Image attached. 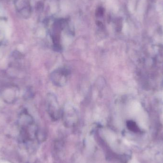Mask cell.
Wrapping results in <instances>:
<instances>
[{"label": "cell", "instance_id": "cell-1", "mask_svg": "<svg viewBox=\"0 0 163 163\" xmlns=\"http://www.w3.org/2000/svg\"><path fill=\"white\" fill-rule=\"evenodd\" d=\"M46 106L49 117L52 120L57 121L61 117L62 109L56 95L52 93L48 94Z\"/></svg>", "mask_w": 163, "mask_h": 163}, {"label": "cell", "instance_id": "cell-2", "mask_svg": "<svg viewBox=\"0 0 163 163\" xmlns=\"http://www.w3.org/2000/svg\"><path fill=\"white\" fill-rule=\"evenodd\" d=\"M61 118L66 127H73L79 119L78 111L72 105L66 104L62 109Z\"/></svg>", "mask_w": 163, "mask_h": 163}, {"label": "cell", "instance_id": "cell-3", "mask_svg": "<svg viewBox=\"0 0 163 163\" xmlns=\"http://www.w3.org/2000/svg\"><path fill=\"white\" fill-rule=\"evenodd\" d=\"M70 73L69 70L65 67H61L54 70L51 73V82L55 86L62 87L67 83Z\"/></svg>", "mask_w": 163, "mask_h": 163}, {"label": "cell", "instance_id": "cell-4", "mask_svg": "<svg viewBox=\"0 0 163 163\" xmlns=\"http://www.w3.org/2000/svg\"><path fill=\"white\" fill-rule=\"evenodd\" d=\"M127 126L128 128L131 131L134 132H139V129L138 126L136 125L135 123L133 121H128L127 123Z\"/></svg>", "mask_w": 163, "mask_h": 163}]
</instances>
